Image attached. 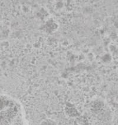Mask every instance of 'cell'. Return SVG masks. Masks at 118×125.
Masks as SVG:
<instances>
[{
  "mask_svg": "<svg viewBox=\"0 0 118 125\" xmlns=\"http://www.w3.org/2000/svg\"><path fill=\"white\" fill-rule=\"evenodd\" d=\"M23 110L18 101L7 95L0 96V125L18 124Z\"/></svg>",
  "mask_w": 118,
  "mask_h": 125,
  "instance_id": "obj_1",
  "label": "cell"
}]
</instances>
